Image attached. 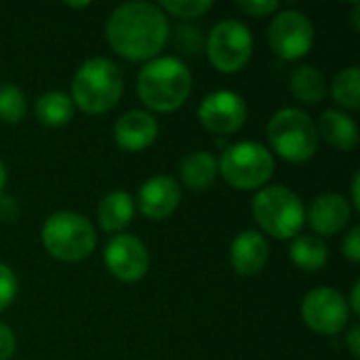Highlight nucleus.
Instances as JSON below:
<instances>
[{
    "mask_svg": "<svg viewBox=\"0 0 360 360\" xmlns=\"http://www.w3.org/2000/svg\"><path fill=\"white\" fill-rule=\"evenodd\" d=\"M319 137L342 152H352L359 146V127L352 116L342 110H325L316 124Z\"/></svg>",
    "mask_w": 360,
    "mask_h": 360,
    "instance_id": "f3484780",
    "label": "nucleus"
},
{
    "mask_svg": "<svg viewBox=\"0 0 360 360\" xmlns=\"http://www.w3.org/2000/svg\"><path fill=\"white\" fill-rule=\"evenodd\" d=\"M342 251H344V255H346L352 264H359L360 262V228L359 226H354V228L346 234V238H344V243H342Z\"/></svg>",
    "mask_w": 360,
    "mask_h": 360,
    "instance_id": "c85d7f7f",
    "label": "nucleus"
},
{
    "mask_svg": "<svg viewBox=\"0 0 360 360\" xmlns=\"http://www.w3.org/2000/svg\"><path fill=\"white\" fill-rule=\"evenodd\" d=\"M359 291H360V283H354V287H352V295H350V304H348V308L359 316L360 314V297H359Z\"/></svg>",
    "mask_w": 360,
    "mask_h": 360,
    "instance_id": "473e14b6",
    "label": "nucleus"
},
{
    "mask_svg": "<svg viewBox=\"0 0 360 360\" xmlns=\"http://www.w3.org/2000/svg\"><path fill=\"white\" fill-rule=\"evenodd\" d=\"M268 255H270V245L264 238V234H259L257 230L240 232L230 247L232 268L243 276L259 274L268 264Z\"/></svg>",
    "mask_w": 360,
    "mask_h": 360,
    "instance_id": "dca6fc26",
    "label": "nucleus"
},
{
    "mask_svg": "<svg viewBox=\"0 0 360 360\" xmlns=\"http://www.w3.org/2000/svg\"><path fill=\"white\" fill-rule=\"evenodd\" d=\"M306 219L316 234L335 236L350 224L352 207L342 194L327 192L312 200L310 209L306 211Z\"/></svg>",
    "mask_w": 360,
    "mask_h": 360,
    "instance_id": "4468645a",
    "label": "nucleus"
},
{
    "mask_svg": "<svg viewBox=\"0 0 360 360\" xmlns=\"http://www.w3.org/2000/svg\"><path fill=\"white\" fill-rule=\"evenodd\" d=\"M17 297V276L15 272L0 264V312H4Z\"/></svg>",
    "mask_w": 360,
    "mask_h": 360,
    "instance_id": "a878e982",
    "label": "nucleus"
},
{
    "mask_svg": "<svg viewBox=\"0 0 360 360\" xmlns=\"http://www.w3.org/2000/svg\"><path fill=\"white\" fill-rule=\"evenodd\" d=\"M236 8L249 17H268L278 8L276 0H236Z\"/></svg>",
    "mask_w": 360,
    "mask_h": 360,
    "instance_id": "cd10ccee",
    "label": "nucleus"
},
{
    "mask_svg": "<svg viewBox=\"0 0 360 360\" xmlns=\"http://www.w3.org/2000/svg\"><path fill=\"white\" fill-rule=\"evenodd\" d=\"M42 245L46 253L59 262H80L89 257L97 245L91 221L72 211H57L42 226Z\"/></svg>",
    "mask_w": 360,
    "mask_h": 360,
    "instance_id": "423d86ee",
    "label": "nucleus"
},
{
    "mask_svg": "<svg viewBox=\"0 0 360 360\" xmlns=\"http://www.w3.org/2000/svg\"><path fill=\"white\" fill-rule=\"evenodd\" d=\"M268 42L283 59H300L314 44V23L302 11L287 8L278 13L268 27Z\"/></svg>",
    "mask_w": 360,
    "mask_h": 360,
    "instance_id": "9d476101",
    "label": "nucleus"
},
{
    "mask_svg": "<svg viewBox=\"0 0 360 360\" xmlns=\"http://www.w3.org/2000/svg\"><path fill=\"white\" fill-rule=\"evenodd\" d=\"M289 257L304 272H319L329 262V249L323 238L302 234L293 238L289 247Z\"/></svg>",
    "mask_w": 360,
    "mask_h": 360,
    "instance_id": "aec40b11",
    "label": "nucleus"
},
{
    "mask_svg": "<svg viewBox=\"0 0 360 360\" xmlns=\"http://www.w3.org/2000/svg\"><path fill=\"white\" fill-rule=\"evenodd\" d=\"M122 89L120 68L105 57H93L72 78V103L86 114H105L120 101Z\"/></svg>",
    "mask_w": 360,
    "mask_h": 360,
    "instance_id": "7ed1b4c3",
    "label": "nucleus"
},
{
    "mask_svg": "<svg viewBox=\"0 0 360 360\" xmlns=\"http://www.w3.org/2000/svg\"><path fill=\"white\" fill-rule=\"evenodd\" d=\"M253 53L251 30L236 19L219 21L207 38V55L213 68L221 74L240 72Z\"/></svg>",
    "mask_w": 360,
    "mask_h": 360,
    "instance_id": "6e6552de",
    "label": "nucleus"
},
{
    "mask_svg": "<svg viewBox=\"0 0 360 360\" xmlns=\"http://www.w3.org/2000/svg\"><path fill=\"white\" fill-rule=\"evenodd\" d=\"M253 217L266 234L278 240H289L302 230L306 207L293 190L285 186H268L253 198Z\"/></svg>",
    "mask_w": 360,
    "mask_h": 360,
    "instance_id": "39448f33",
    "label": "nucleus"
},
{
    "mask_svg": "<svg viewBox=\"0 0 360 360\" xmlns=\"http://www.w3.org/2000/svg\"><path fill=\"white\" fill-rule=\"evenodd\" d=\"M346 344H348V350H350V354H352L354 359H359L360 356V327L359 325H354V327L348 331V335H346Z\"/></svg>",
    "mask_w": 360,
    "mask_h": 360,
    "instance_id": "2f4dec72",
    "label": "nucleus"
},
{
    "mask_svg": "<svg viewBox=\"0 0 360 360\" xmlns=\"http://www.w3.org/2000/svg\"><path fill=\"white\" fill-rule=\"evenodd\" d=\"M192 93L190 68L177 57H154L137 76V95L154 112L179 110Z\"/></svg>",
    "mask_w": 360,
    "mask_h": 360,
    "instance_id": "f03ea898",
    "label": "nucleus"
},
{
    "mask_svg": "<svg viewBox=\"0 0 360 360\" xmlns=\"http://www.w3.org/2000/svg\"><path fill=\"white\" fill-rule=\"evenodd\" d=\"M133 217H135V202H133L131 194H127L122 190L110 192L99 202L97 219H99V226L105 232H120V230H124L133 221Z\"/></svg>",
    "mask_w": 360,
    "mask_h": 360,
    "instance_id": "a211bd4d",
    "label": "nucleus"
},
{
    "mask_svg": "<svg viewBox=\"0 0 360 360\" xmlns=\"http://www.w3.org/2000/svg\"><path fill=\"white\" fill-rule=\"evenodd\" d=\"M25 116V95L15 84L0 86V122L17 124Z\"/></svg>",
    "mask_w": 360,
    "mask_h": 360,
    "instance_id": "b1692460",
    "label": "nucleus"
},
{
    "mask_svg": "<svg viewBox=\"0 0 360 360\" xmlns=\"http://www.w3.org/2000/svg\"><path fill=\"white\" fill-rule=\"evenodd\" d=\"M198 120L215 135H232L247 120V103L234 91H213L200 101Z\"/></svg>",
    "mask_w": 360,
    "mask_h": 360,
    "instance_id": "f8f14e48",
    "label": "nucleus"
},
{
    "mask_svg": "<svg viewBox=\"0 0 360 360\" xmlns=\"http://www.w3.org/2000/svg\"><path fill=\"white\" fill-rule=\"evenodd\" d=\"M217 171L234 190H259L274 173V156L262 143L238 141L224 150Z\"/></svg>",
    "mask_w": 360,
    "mask_h": 360,
    "instance_id": "0eeeda50",
    "label": "nucleus"
},
{
    "mask_svg": "<svg viewBox=\"0 0 360 360\" xmlns=\"http://www.w3.org/2000/svg\"><path fill=\"white\" fill-rule=\"evenodd\" d=\"M359 188H360V175L359 173H354V177H352V205H354V209H359L360 211Z\"/></svg>",
    "mask_w": 360,
    "mask_h": 360,
    "instance_id": "72a5a7b5",
    "label": "nucleus"
},
{
    "mask_svg": "<svg viewBox=\"0 0 360 360\" xmlns=\"http://www.w3.org/2000/svg\"><path fill=\"white\" fill-rule=\"evenodd\" d=\"M302 319L319 335H338L350 321L348 300L331 287L312 289L302 302Z\"/></svg>",
    "mask_w": 360,
    "mask_h": 360,
    "instance_id": "1a4fd4ad",
    "label": "nucleus"
},
{
    "mask_svg": "<svg viewBox=\"0 0 360 360\" xmlns=\"http://www.w3.org/2000/svg\"><path fill=\"white\" fill-rule=\"evenodd\" d=\"M291 93L308 105H316L327 95V80L314 65H300L291 74Z\"/></svg>",
    "mask_w": 360,
    "mask_h": 360,
    "instance_id": "412c9836",
    "label": "nucleus"
},
{
    "mask_svg": "<svg viewBox=\"0 0 360 360\" xmlns=\"http://www.w3.org/2000/svg\"><path fill=\"white\" fill-rule=\"evenodd\" d=\"M68 6L70 8H84V6H89V2H68Z\"/></svg>",
    "mask_w": 360,
    "mask_h": 360,
    "instance_id": "c9c22d12",
    "label": "nucleus"
},
{
    "mask_svg": "<svg viewBox=\"0 0 360 360\" xmlns=\"http://www.w3.org/2000/svg\"><path fill=\"white\" fill-rule=\"evenodd\" d=\"M19 217V205L13 196H0V221H15Z\"/></svg>",
    "mask_w": 360,
    "mask_h": 360,
    "instance_id": "7c9ffc66",
    "label": "nucleus"
},
{
    "mask_svg": "<svg viewBox=\"0 0 360 360\" xmlns=\"http://www.w3.org/2000/svg\"><path fill=\"white\" fill-rule=\"evenodd\" d=\"M169 17L152 2H124L105 21V40L129 61L154 59L169 40Z\"/></svg>",
    "mask_w": 360,
    "mask_h": 360,
    "instance_id": "f257e3e1",
    "label": "nucleus"
},
{
    "mask_svg": "<svg viewBox=\"0 0 360 360\" xmlns=\"http://www.w3.org/2000/svg\"><path fill=\"white\" fill-rule=\"evenodd\" d=\"M316 122L300 108H283L268 122V141L287 162H308L319 150Z\"/></svg>",
    "mask_w": 360,
    "mask_h": 360,
    "instance_id": "20e7f679",
    "label": "nucleus"
},
{
    "mask_svg": "<svg viewBox=\"0 0 360 360\" xmlns=\"http://www.w3.org/2000/svg\"><path fill=\"white\" fill-rule=\"evenodd\" d=\"M103 262L110 274L122 283H137L148 274L150 255L146 245L133 234H116L103 249Z\"/></svg>",
    "mask_w": 360,
    "mask_h": 360,
    "instance_id": "9b49d317",
    "label": "nucleus"
},
{
    "mask_svg": "<svg viewBox=\"0 0 360 360\" xmlns=\"http://www.w3.org/2000/svg\"><path fill=\"white\" fill-rule=\"evenodd\" d=\"M179 202H181V188L169 175L150 177L139 188V194H137L139 211L152 221H162L171 217L177 211Z\"/></svg>",
    "mask_w": 360,
    "mask_h": 360,
    "instance_id": "ddd939ff",
    "label": "nucleus"
},
{
    "mask_svg": "<svg viewBox=\"0 0 360 360\" xmlns=\"http://www.w3.org/2000/svg\"><path fill=\"white\" fill-rule=\"evenodd\" d=\"M158 137V120L143 110L122 114L114 124V139L124 152H141Z\"/></svg>",
    "mask_w": 360,
    "mask_h": 360,
    "instance_id": "2eb2a0df",
    "label": "nucleus"
},
{
    "mask_svg": "<svg viewBox=\"0 0 360 360\" xmlns=\"http://www.w3.org/2000/svg\"><path fill=\"white\" fill-rule=\"evenodd\" d=\"M34 112L38 122H42L44 127H63L72 120L74 103L70 95L61 91H49L38 97Z\"/></svg>",
    "mask_w": 360,
    "mask_h": 360,
    "instance_id": "4be33fe9",
    "label": "nucleus"
},
{
    "mask_svg": "<svg viewBox=\"0 0 360 360\" xmlns=\"http://www.w3.org/2000/svg\"><path fill=\"white\" fill-rule=\"evenodd\" d=\"M217 173H219L217 158L209 152H194V154L186 156V160L179 167L181 184L194 192H202V190L211 188Z\"/></svg>",
    "mask_w": 360,
    "mask_h": 360,
    "instance_id": "6ab92c4d",
    "label": "nucleus"
},
{
    "mask_svg": "<svg viewBox=\"0 0 360 360\" xmlns=\"http://www.w3.org/2000/svg\"><path fill=\"white\" fill-rule=\"evenodd\" d=\"M175 42L177 46L184 51V53H198L200 51V44H202V36H200V30L198 27H192V25H179L177 27V34H175Z\"/></svg>",
    "mask_w": 360,
    "mask_h": 360,
    "instance_id": "bb28decb",
    "label": "nucleus"
},
{
    "mask_svg": "<svg viewBox=\"0 0 360 360\" xmlns=\"http://www.w3.org/2000/svg\"><path fill=\"white\" fill-rule=\"evenodd\" d=\"M15 333L0 323V360H8L13 354H15Z\"/></svg>",
    "mask_w": 360,
    "mask_h": 360,
    "instance_id": "c756f323",
    "label": "nucleus"
},
{
    "mask_svg": "<svg viewBox=\"0 0 360 360\" xmlns=\"http://www.w3.org/2000/svg\"><path fill=\"white\" fill-rule=\"evenodd\" d=\"M331 95L344 110H359L360 108V70L356 65L342 70L331 82Z\"/></svg>",
    "mask_w": 360,
    "mask_h": 360,
    "instance_id": "5701e85b",
    "label": "nucleus"
},
{
    "mask_svg": "<svg viewBox=\"0 0 360 360\" xmlns=\"http://www.w3.org/2000/svg\"><path fill=\"white\" fill-rule=\"evenodd\" d=\"M162 8V13L167 15H175L181 19H196L200 15H205L207 11L213 8L211 0H165L158 4Z\"/></svg>",
    "mask_w": 360,
    "mask_h": 360,
    "instance_id": "393cba45",
    "label": "nucleus"
},
{
    "mask_svg": "<svg viewBox=\"0 0 360 360\" xmlns=\"http://www.w3.org/2000/svg\"><path fill=\"white\" fill-rule=\"evenodd\" d=\"M4 184H6V167H4V162L0 160V192H2V188H4Z\"/></svg>",
    "mask_w": 360,
    "mask_h": 360,
    "instance_id": "f704fd0d",
    "label": "nucleus"
}]
</instances>
